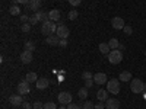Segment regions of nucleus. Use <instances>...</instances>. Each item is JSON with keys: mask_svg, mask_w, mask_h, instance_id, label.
Wrapping results in <instances>:
<instances>
[{"mask_svg": "<svg viewBox=\"0 0 146 109\" xmlns=\"http://www.w3.org/2000/svg\"><path fill=\"white\" fill-rule=\"evenodd\" d=\"M9 13H10L12 16H18V15H21V7H19L18 5H12V6L9 7Z\"/></svg>", "mask_w": 146, "mask_h": 109, "instance_id": "22", "label": "nucleus"}, {"mask_svg": "<svg viewBox=\"0 0 146 109\" xmlns=\"http://www.w3.org/2000/svg\"><path fill=\"white\" fill-rule=\"evenodd\" d=\"M21 22H23V23L29 22V16H27V15H21Z\"/></svg>", "mask_w": 146, "mask_h": 109, "instance_id": "37", "label": "nucleus"}, {"mask_svg": "<svg viewBox=\"0 0 146 109\" xmlns=\"http://www.w3.org/2000/svg\"><path fill=\"white\" fill-rule=\"evenodd\" d=\"M123 31H124L126 35H131V33H133V28H131L130 25H126V26L123 28Z\"/></svg>", "mask_w": 146, "mask_h": 109, "instance_id": "32", "label": "nucleus"}, {"mask_svg": "<svg viewBox=\"0 0 146 109\" xmlns=\"http://www.w3.org/2000/svg\"><path fill=\"white\" fill-rule=\"evenodd\" d=\"M124 48H126L124 45H121V44H120V47H118V50H120V51H124Z\"/></svg>", "mask_w": 146, "mask_h": 109, "instance_id": "42", "label": "nucleus"}, {"mask_svg": "<svg viewBox=\"0 0 146 109\" xmlns=\"http://www.w3.org/2000/svg\"><path fill=\"white\" fill-rule=\"evenodd\" d=\"M58 45L62 47V48H66V47H67V39H60Z\"/></svg>", "mask_w": 146, "mask_h": 109, "instance_id": "38", "label": "nucleus"}, {"mask_svg": "<svg viewBox=\"0 0 146 109\" xmlns=\"http://www.w3.org/2000/svg\"><path fill=\"white\" fill-rule=\"evenodd\" d=\"M145 92H146V83H145Z\"/></svg>", "mask_w": 146, "mask_h": 109, "instance_id": "44", "label": "nucleus"}, {"mask_svg": "<svg viewBox=\"0 0 146 109\" xmlns=\"http://www.w3.org/2000/svg\"><path fill=\"white\" fill-rule=\"evenodd\" d=\"M96 99L98 100H101V102H105L107 99H108V90H98L96 92Z\"/></svg>", "mask_w": 146, "mask_h": 109, "instance_id": "18", "label": "nucleus"}, {"mask_svg": "<svg viewBox=\"0 0 146 109\" xmlns=\"http://www.w3.org/2000/svg\"><path fill=\"white\" fill-rule=\"evenodd\" d=\"M107 90L113 95H118L120 93V80L118 79H111L107 81Z\"/></svg>", "mask_w": 146, "mask_h": 109, "instance_id": "4", "label": "nucleus"}, {"mask_svg": "<svg viewBox=\"0 0 146 109\" xmlns=\"http://www.w3.org/2000/svg\"><path fill=\"white\" fill-rule=\"evenodd\" d=\"M111 25H113V28H114V29H123V28L126 26V23H124L123 18L115 16V18H113V19H111Z\"/></svg>", "mask_w": 146, "mask_h": 109, "instance_id": "9", "label": "nucleus"}, {"mask_svg": "<svg viewBox=\"0 0 146 109\" xmlns=\"http://www.w3.org/2000/svg\"><path fill=\"white\" fill-rule=\"evenodd\" d=\"M98 50H100V53H101L102 55H108L110 51H111V48H110L108 42H101V44L98 45Z\"/></svg>", "mask_w": 146, "mask_h": 109, "instance_id": "15", "label": "nucleus"}, {"mask_svg": "<svg viewBox=\"0 0 146 109\" xmlns=\"http://www.w3.org/2000/svg\"><path fill=\"white\" fill-rule=\"evenodd\" d=\"M58 109H67V108H66V106H64V105H63V106H60V108H58Z\"/></svg>", "mask_w": 146, "mask_h": 109, "instance_id": "43", "label": "nucleus"}, {"mask_svg": "<svg viewBox=\"0 0 146 109\" xmlns=\"http://www.w3.org/2000/svg\"><path fill=\"white\" fill-rule=\"evenodd\" d=\"M94 81H95V84L102 86V84H105L108 81L107 80V74L105 73H96V74H94Z\"/></svg>", "mask_w": 146, "mask_h": 109, "instance_id": "11", "label": "nucleus"}, {"mask_svg": "<svg viewBox=\"0 0 146 109\" xmlns=\"http://www.w3.org/2000/svg\"><path fill=\"white\" fill-rule=\"evenodd\" d=\"M34 109H44V103L42 102H34Z\"/></svg>", "mask_w": 146, "mask_h": 109, "instance_id": "34", "label": "nucleus"}, {"mask_svg": "<svg viewBox=\"0 0 146 109\" xmlns=\"http://www.w3.org/2000/svg\"><path fill=\"white\" fill-rule=\"evenodd\" d=\"M35 15H36V18H38V20H44V22L50 20V15H48L47 12L38 10V12H35Z\"/></svg>", "mask_w": 146, "mask_h": 109, "instance_id": "19", "label": "nucleus"}, {"mask_svg": "<svg viewBox=\"0 0 146 109\" xmlns=\"http://www.w3.org/2000/svg\"><path fill=\"white\" fill-rule=\"evenodd\" d=\"M25 50H27V51H31V53H34V50H35V44H34L32 41H28V42H25Z\"/></svg>", "mask_w": 146, "mask_h": 109, "instance_id": "25", "label": "nucleus"}, {"mask_svg": "<svg viewBox=\"0 0 146 109\" xmlns=\"http://www.w3.org/2000/svg\"><path fill=\"white\" fill-rule=\"evenodd\" d=\"M107 57H108V61L111 63V64H118V63H121V60H123V51H120V50H111Z\"/></svg>", "mask_w": 146, "mask_h": 109, "instance_id": "3", "label": "nucleus"}, {"mask_svg": "<svg viewBox=\"0 0 146 109\" xmlns=\"http://www.w3.org/2000/svg\"><path fill=\"white\" fill-rule=\"evenodd\" d=\"M94 79H91V80H85V87H88V89H91L92 86H94Z\"/></svg>", "mask_w": 146, "mask_h": 109, "instance_id": "33", "label": "nucleus"}, {"mask_svg": "<svg viewBox=\"0 0 146 109\" xmlns=\"http://www.w3.org/2000/svg\"><path fill=\"white\" fill-rule=\"evenodd\" d=\"M79 16V13H78V10H70L69 12V15H67V18H69V20H75L76 18Z\"/></svg>", "mask_w": 146, "mask_h": 109, "instance_id": "27", "label": "nucleus"}, {"mask_svg": "<svg viewBox=\"0 0 146 109\" xmlns=\"http://www.w3.org/2000/svg\"><path fill=\"white\" fill-rule=\"evenodd\" d=\"M104 108H105V105H104V103H102L101 100H100L98 103L95 105V109H104Z\"/></svg>", "mask_w": 146, "mask_h": 109, "instance_id": "40", "label": "nucleus"}, {"mask_svg": "<svg viewBox=\"0 0 146 109\" xmlns=\"http://www.w3.org/2000/svg\"><path fill=\"white\" fill-rule=\"evenodd\" d=\"M69 3H70L73 7H76V6H79V5L82 3V0H69Z\"/></svg>", "mask_w": 146, "mask_h": 109, "instance_id": "35", "label": "nucleus"}, {"mask_svg": "<svg viewBox=\"0 0 146 109\" xmlns=\"http://www.w3.org/2000/svg\"><path fill=\"white\" fill-rule=\"evenodd\" d=\"M67 109H80V106L76 105V103H69L67 105Z\"/></svg>", "mask_w": 146, "mask_h": 109, "instance_id": "36", "label": "nucleus"}, {"mask_svg": "<svg viewBox=\"0 0 146 109\" xmlns=\"http://www.w3.org/2000/svg\"><path fill=\"white\" fill-rule=\"evenodd\" d=\"M80 109H95V105L92 103V102H83L82 103V106H80Z\"/></svg>", "mask_w": 146, "mask_h": 109, "instance_id": "26", "label": "nucleus"}, {"mask_svg": "<svg viewBox=\"0 0 146 109\" xmlns=\"http://www.w3.org/2000/svg\"><path fill=\"white\" fill-rule=\"evenodd\" d=\"M88 93H89V89H88V87H80V89L78 90V96H79V99L85 100V99L88 98Z\"/></svg>", "mask_w": 146, "mask_h": 109, "instance_id": "21", "label": "nucleus"}, {"mask_svg": "<svg viewBox=\"0 0 146 109\" xmlns=\"http://www.w3.org/2000/svg\"><path fill=\"white\" fill-rule=\"evenodd\" d=\"M58 42H60V38L57 35H50L45 39V44H48V45H58Z\"/></svg>", "mask_w": 146, "mask_h": 109, "instance_id": "17", "label": "nucleus"}, {"mask_svg": "<svg viewBox=\"0 0 146 109\" xmlns=\"http://www.w3.org/2000/svg\"><path fill=\"white\" fill-rule=\"evenodd\" d=\"M57 100L62 103V105H69V103H72V93H69V92H60Z\"/></svg>", "mask_w": 146, "mask_h": 109, "instance_id": "6", "label": "nucleus"}, {"mask_svg": "<svg viewBox=\"0 0 146 109\" xmlns=\"http://www.w3.org/2000/svg\"><path fill=\"white\" fill-rule=\"evenodd\" d=\"M118 80L120 81H124V83L131 81V73L130 71H121L120 76H118Z\"/></svg>", "mask_w": 146, "mask_h": 109, "instance_id": "16", "label": "nucleus"}, {"mask_svg": "<svg viewBox=\"0 0 146 109\" xmlns=\"http://www.w3.org/2000/svg\"><path fill=\"white\" fill-rule=\"evenodd\" d=\"M22 108H23V109H32L34 106H32V105H29L28 102H23V103H22Z\"/></svg>", "mask_w": 146, "mask_h": 109, "instance_id": "39", "label": "nucleus"}, {"mask_svg": "<svg viewBox=\"0 0 146 109\" xmlns=\"http://www.w3.org/2000/svg\"><path fill=\"white\" fill-rule=\"evenodd\" d=\"M44 109H57L54 102H45L44 103Z\"/></svg>", "mask_w": 146, "mask_h": 109, "instance_id": "30", "label": "nucleus"}, {"mask_svg": "<svg viewBox=\"0 0 146 109\" xmlns=\"http://www.w3.org/2000/svg\"><path fill=\"white\" fill-rule=\"evenodd\" d=\"M25 80L28 83H36V80H38V76H36V73H28V74L25 76Z\"/></svg>", "mask_w": 146, "mask_h": 109, "instance_id": "23", "label": "nucleus"}, {"mask_svg": "<svg viewBox=\"0 0 146 109\" xmlns=\"http://www.w3.org/2000/svg\"><path fill=\"white\" fill-rule=\"evenodd\" d=\"M56 31H57V28H56V23H54L53 20L44 22L42 26H41V32H42V35H45V36L56 35Z\"/></svg>", "mask_w": 146, "mask_h": 109, "instance_id": "1", "label": "nucleus"}, {"mask_svg": "<svg viewBox=\"0 0 146 109\" xmlns=\"http://www.w3.org/2000/svg\"><path fill=\"white\" fill-rule=\"evenodd\" d=\"M31 83H28L27 80H23L18 84V93L19 95H28L29 90H31V86H29Z\"/></svg>", "mask_w": 146, "mask_h": 109, "instance_id": "7", "label": "nucleus"}, {"mask_svg": "<svg viewBox=\"0 0 146 109\" xmlns=\"http://www.w3.org/2000/svg\"><path fill=\"white\" fill-rule=\"evenodd\" d=\"M105 108L107 109H118L120 108V100H117V99H107L105 100Z\"/></svg>", "mask_w": 146, "mask_h": 109, "instance_id": "14", "label": "nucleus"}, {"mask_svg": "<svg viewBox=\"0 0 146 109\" xmlns=\"http://www.w3.org/2000/svg\"><path fill=\"white\" fill-rule=\"evenodd\" d=\"M32 58H34V55H32V53L31 51H22L21 53V61L23 63V64H29L31 61H32Z\"/></svg>", "mask_w": 146, "mask_h": 109, "instance_id": "12", "label": "nucleus"}, {"mask_svg": "<svg viewBox=\"0 0 146 109\" xmlns=\"http://www.w3.org/2000/svg\"><path fill=\"white\" fill-rule=\"evenodd\" d=\"M16 3H19V5H28L29 0H16Z\"/></svg>", "mask_w": 146, "mask_h": 109, "instance_id": "41", "label": "nucleus"}, {"mask_svg": "<svg viewBox=\"0 0 146 109\" xmlns=\"http://www.w3.org/2000/svg\"><path fill=\"white\" fill-rule=\"evenodd\" d=\"M145 57H146V53H145Z\"/></svg>", "mask_w": 146, "mask_h": 109, "instance_id": "45", "label": "nucleus"}, {"mask_svg": "<svg viewBox=\"0 0 146 109\" xmlns=\"http://www.w3.org/2000/svg\"><path fill=\"white\" fill-rule=\"evenodd\" d=\"M36 89L38 90H44V89H47L48 87V84H50V80H48L47 77H42V79H38L36 80Z\"/></svg>", "mask_w": 146, "mask_h": 109, "instance_id": "13", "label": "nucleus"}, {"mask_svg": "<svg viewBox=\"0 0 146 109\" xmlns=\"http://www.w3.org/2000/svg\"><path fill=\"white\" fill-rule=\"evenodd\" d=\"M48 15H50V20H60V16H62V15H60V10H57V9H53V10H50V12H48Z\"/></svg>", "mask_w": 146, "mask_h": 109, "instance_id": "20", "label": "nucleus"}, {"mask_svg": "<svg viewBox=\"0 0 146 109\" xmlns=\"http://www.w3.org/2000/svg\"><path fill=\"white\" fill-rule=\"evenodd\" d=\"M56 35L58 36L60 39H67V36H69V28L66 25H63V23H60V25L57 26Z\"/></svg>", "mask_w": 146, "mask_h": 109, "instance_id": "5", "label": "nucleus"}, {"mask_svg": "<svg viewBox=\"0 0 146 109\" xmlns=\"http://www.w3.org/2000/svg\"><path fill=\"white\" fill-rule=\"evenodd\" d=\"M108 45H110V48H111V50H118L120 42H118L117 38H111V39L108 41Z\"/></svg>", "mask_w": 146, "mask_h": 109, "instance_id": "24", "label": "nucleus"}, {"mask_svg": "<svg viewBox=\"0 0 146 109\" xmlns=\"http://www.w3.org/2000/svg\"><path fill=\"white\" fill-rule=\"evenodd\" d=\"M130 90L133 93H136V95L145 92V83L140 79H131V81H130Z\"/></svg>", "mask_w": 146, "mask_h": 109, "instance_id": "2", "label": "nucleus"}, {"mask_svg": "<svg viewBox=\"0 0 146 109\" xmlns=\"http://www.w3.org/2000/svg\"><path fill=\"white\" fill-rule=\"evenodd\" d=\"M9 103L12 105V106H21L22 103H23V100H22V95H12V96H9Z\"/></svg>", "mask_w": 146, "mask_h": 109, "instance_id": "10", "label": "nucleus"}, {"mask_svg": "<svg viewBox=\"0 0 146 109\" xmlns=\"http://www.w3.org/2000/svg\"><path fill=\"white\" fill-rule=\"evenodd\" d=\"M82 79L83 80H91V79H94V74L91 71H83L82 73Z\"/></svg>", "mask_w": 146, "mask_h": 109, "instance_id": "28", "label": "nucleus"}, {"mask_svg": "<svg viewBox=\"0 0 146 109\" xmlns=\"http://www.w3.org/2000/svg\"><path fill=\"white\" fill-rule=\"evenodd\" d=\"M41 6H42V2H41V0H29V3H28V5H25V9H27V10L38 12Z\"/></svg>", "mask_w": 146, "mask_h": 109, "instance_id": "8", "label": "nucleus"}, {"mask_svg": "<svg viewBox=\"0 0 146 109\" xmlns=\"http://www.w3.org/2000/svg\"><path fill=\"white\" fill-rule=\"evenodd\" d=\"M38 22H40V20H38V18H36L35 13H34L32 16H29V23H31V25H36Z\"/></svg>", "mask_w": 146, "mask_h": 109, "instance_id": "31", "label": "nucleus"}, {"mask_svg": "<svg viewBox=\"0 0 146 109\" xmlns=\"http://www.w3.org/2000/svg\"><path fill=\"white\" fill-rule=\"evenodd\" d=\"M21 31H22V32H29V31H31V23H29V22H27V23H22Z\"/></svg>", "mask_w": 146, "mask_h": 109, "instance_id": "29", "label": "nucleus"}]
</instances>
